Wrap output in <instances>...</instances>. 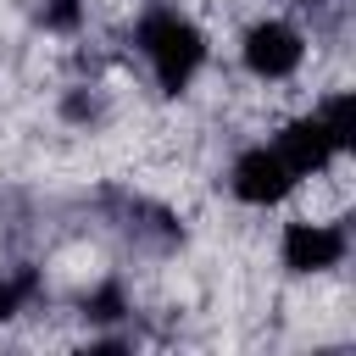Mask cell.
<instances>
[{"instance_id":"obj_2","label":"cell","mask_w":356,"mask_h":356,"mask_svg":"<svg viewBox=\"0 0 356 356\" xmlns=\"http://www.w3.org/2000/svg\"><path fill=\"white\" fill-rule=\"evenodd\" d=\"M317 61V22L289 11V6H256L239 28H234V78L278 95V89H300L306 67Z\"/></svg>"},{"instance_id":"obj_4","label":"cell","mask_w":356,"mask_h":356,"mask_svg":"<svg viewBox=\"0 0 356 356\" xmlns=\"http://www.w3.org/2000/svg\"><path fill=\"white\" fill-rule=\"evenodd\" d=\"M222 195L250 217H273L300 195V178L289 172V161L267 134H245L222 161Z\"/></svg>"},{"instance_id":"obj_1","label":"cell","mask_w":356,"mask_h":356,"mask_svg":"<svg viewBox=\"0 0 356 356\" xmlns=\"http://www.w3.org/2000/svg\"><path fill=\"white\" fill-rule=\"evenodd\" d=\"M122 50L139 67L145 89L167 106L189 100L217 67V39L206 17L184 0H139L134 17L122 22Z\"/></svg>"},{"instance_id":"obj_3","label":"cell","mask_w":356,"mask_h":356,"mask_svg":"<svg viewBox=\"0 0 356 356\" xmlns=\"http://www.w3.org/2000/svg\"><path fill=\"white\" fill-rule=\"evenodd\" d=\"M350 217L334 211H306V206H284L273 211V261L289 284H328L345 278L350 267Z\"/></svg>"},{"instance_id":"obj_5","label":"cell","mask_w":356,"mask_h":356,"mask_svg":"<svg viewBox=\"0 0 356 356\" xmlns=\"http://www.w3.org/2000/svg\"><path fill=\"white\" fill-rule=\"evenodd\" d=\"M267 6H289V11H300V17H317V11H328V6H339V0H267Z\"/></svg>"}]
</instances>
